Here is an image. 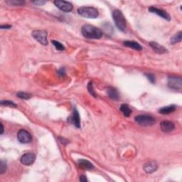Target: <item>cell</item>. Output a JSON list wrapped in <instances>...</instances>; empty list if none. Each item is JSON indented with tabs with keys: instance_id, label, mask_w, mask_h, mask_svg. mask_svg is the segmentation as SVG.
I'll return each mask as SVG.
<instances>
[{
	"instance_id": "30bf717a",
	"label": "cell",
	"mask_w": 182,
	"mask_h": 182,
	"mask_svg": "<svg viewBox=\"0 0 182 182\" xmlns=\"http://www.w3.org/2000/svg\"><path fill=\"white\" fill-rule=\"evenodd\" d=\"M149 12H152V13L156 14V15H158V16H161V18L167 20V21H170L171 20L170 15L163 9L156 8V7H151L149 8Z\"/></svg>"
},
{
	"instance_id": "7a4b0ae2",
	"label": "cell",
	"mask_w": 182,
	"mask_h": 182,
	"mask_svg": "<svg viewBox=\"0 0 182 182\" xmlns=\"http://www.w3.org/2000/svg\"><path fill=\"white\" fill-rule=\"evenodd\" d=\"M112 14H113V19L116 26L120 31H124L126 29V20L123 12L119 9H114Z\"/></svg>"
},
{
	"instance_id": "e0dca14e",
	"label": "cell",
	"mask_w": 182,
	"mask_h": 182,
	"mask_svg": "<svg viewBox=\"0 0 182 182\" xmlns=\"http://www.w3.org/2000/svg\"><path fill=\"white\" fill-rule=\"evenodd\" d=\"M123 44L126 47L137 50V51H141V50H142V47L141 45L138 43H137V42L135 41H124Z\"/></svg>"
},
{
	"instance_id": "4dcf8cb0",
	"label": "cell",
	"mask_w": 182,
	"mask_h": 182,
	"mask_svg": "<svg viewBox=\"0 0 182 182\" xmlns=\"http://www.w3.org/2000/svg\"><path fill=\"white\" fill-rule=\"evenodd\" d=\"M80 181L82 182H86V181H88V179H86V177L85 176H81V177H80Z\"/></svg>"
},
{
	"instance_id": "9c48e42d",
	"label": "cell",
	"mask_w": 182,
	"mask_h": 182,
	"mask_svg": "<svg viewBox=\"0 0 182 182\" xmlns=\"http://www.w3.org/2000/svg\"><path fill=\"white\" fill-rule=\"evenodd\" d=\"M35 159H36V155L34 153L29 152L24 154L21 156L20 161L25 166H29L34 162Z\"/></svg>"
},
{
	"instance_id": "ffe728a7",
	"label": "cell",
	"mask_w": 182,
	"mask_h": 182,
	"mask_svg": "<svg viewBox=\"0 0 182 182\" xmlns=\"http://www.w3.org/2000/svg\"><path fill=\"white\" fill-rule=\"evenodd\" d=\"M182 39V32L179 31L177 34H176L171 39V44H174L176 43H179L181 41Z\"/></svg>"
},
{
	"instance_id": "277c9868",
	"label": "cell",
	"mask_w": 182,
	"mask_h": 182,
	"mask_svg": "<svg viewBox=\"0 0 182 182\" xmlns=\"http://www.w3.org/2000/svg\"><path fill=\"white\" fill-rule=\"evenodd\" d=\"M33 38L36 40L44 46L48 45V39H47V32L45 30H35L31 33Z\"/></svg>"
},
{
	"instance_id": "f1b7e54d",
	"label": "cell",
	"mask_w": 182,
	"mask_h": 182,
	"mask_svg": "<svg viewBox=\"0 0 182 182\" xmlns=\"http://www.w3.org/2000/svg\"><path fill=\"white\" fill-rule=\"evenodd\" d=\"M58 76H65V74H66V71H65V68H61V69H60L59 71H58Z\"/></svg>"
},
{
	"instance_id": "5b68a950",
	"label": "cell",
	"mask_w": 182,
	"mask_h": 182,
	"mask_svg": "<svg viewBox=\"0 0 182 182\" xmlns=\"http://www.w3.org/2000/svg\"><path fill=\"white\" fill-rule=\"evenodd\" d=\"M135 121L137 123L140 124L142 126H151L155 123V119L150 115L148 114H141L135 117Z\"/></svg>"
},
{
	"instance_id": "d4e9b609",
	"label": "cell",
	"mask_w": 182,
	"mask_h": 182,
	"mask_svg": "<svg viewBox=\"0 0 182 182\" xmlns=\"http://www.w3.org/2000/svg\"><path fill=\"white\" fill-rule=\"evenodd\" d=\"M7 2L12 5H15V6H21L24 4V2L20 1V0H12V1H7Z\"/></svg>"
},
{
	"instance_id": "52a82bcc",
	"label": "cell",
	"mask_w": 182,
	"mask_h": 182,
	"mask_svg": "<svg viewBox=\"0 0 182 182\" xmlns=\"http://www.w3.org/2000/svg\"><path fill=\"white\" fill-rule=\"evenodd\" d=\"M168 86L174 90H181L182 88V79L180 77L170 76L168 78Z\"/></svg>"
},
{
	"instance_id": "1f68e13d",
	"label": "cell",
	"mask_w": 182,
	"mask_h": 182,
	"mask_svg": "<svg viewBox=\"0 0 182 182\" xmlns=\"http://www.w3.org/2000/svg\"><path fill=\"white\" fill-rule=\"evenodd\" d=\"M60 139V140H61V142L62 143V144H67L68 142V141L66 140V139H65L64 138H59Z\"/></svg>"
},
{
	"instance_id": "83f0119b",
	"label": "cell",
	"mask_w": 182,
	"mask_h": 182,
	"mask_svg": "<svg viewBox=\"0 0 182 182\" xmlns=\"http://www.w3.org/2000/svg\"><path fill=\"white\" fill-rule=\"evenodd\" d=\"M31 2L34 4L36 5V6H42V5H43V4L46 3V1H42V0H41V1H33V2Z\"/></svg>"
},
{
	"instance_id": "f546056e",
	"label": "cell",
	"mask_w": 182,
	"mask_h": 182,
	"mask_svg": "<svg viewBox=\"0 0 182 182\" xmlns=\"http://www.w3.org/2000/svg\"><path fill=\"white\" fill-rule=\"evenodd\" d=\"M0 28L2 29H9L12 28V26L11 25H2Z\"/></svg>"
},
{
	"instance_id": "484cf974",
	"label": "cell",
	"mask_w": 182,
	"mask_h": 182,
	"mask_svg": "<svg viewBox=\"0 0 182 182\" xmlns=\"http://www.w3.org/2000/svg\"><path fill=\"white\" fill-rule=\"evenodd\" d=\"M6 170H7L6 162L3 160H2L1 162H0V174H3L5 171H6Z\"/></svg>"
},
{
	"instance_id": "44dd1931",
	"label": "cell",
	"mask_w": 182,
	"mask_h": 182,
	"mask_svg": "<svg viewBox=\"0 0 182 182\" xmlns=\"http://www.w3.org/2000/svg\"><path fill=\"white\" fill-rule=\"evenodd\" d=\"M16 96H18L19 98L24 100H28L29 98H31V95L27 93H25V92H19V93L16 94Z\"/></svg>"
},
{
	"instance_id": "603a6c76",
	"label": "cell",
	"mask_w": 182,
	"mask_h": 182,
	"mask_svg": "<svg viewBox=\"0 0 182 182\" xmlns=\"http://www.w3.org/2000/svg\"><path fill=\"white\" fill-rule=\"evenodd\" d=\"M88 90L90 94H91V96H93L94 98H97V95L96 93V92H95V91H94L93 83H92V82H90V83H88Z\"/></svg>"
},
{
	"instance_id": "4fadbf2b",
	"label": "cell",
	"mask_w": 182,
	"mask_h": 182,
	"mask_svg": "<svg viewBox=\"0 0 182 182\" xmlns=\"http://www.w3.org/2000/svg\"><path fill=\"white\" fill-rule=\"evenodd\" d=\"M158 168L157 164L154 161H149V162L144 164V170L146 173L152 174L156 171Z\"/></svg>"
},
{
	"instance_id": "8fae6325",
	"label": "cell",
	"mask_w": 182,
	"mask_h": 182,
	"mask_svg": "<svg viewBox=\"0 0 182 182\" xmlns=\"http://www.w3.org/2000/svg\"><path fill=\"white\" fill-rule=\"evenodd\" d=\"M68 120L71 123L74 124L76 128H81V119H80L78 111L77 110L76 108L73 109V114H72V115L71 117H69L68 118Z\"/></svg>"
},
{
	"instance_id": "2e32d148",
	"label": "cell",
	"mask_w": 182,
	"mask_h": 182,
	"mask_svg": "<svg viewBox=\"0 0 182 182\" xmlns=\"http://www.w3.org/2000/svg\"><path fill=\"white\" fill-rule=\"evenodd\" d=\"M78 165L80 167L86 170H91V169H94L93 164L86 159H80L78 161Z\"/></svg>"
},
{
	"instance_id": "d6986e66",
	"label": "cell",
	"mask_w": 182,
	"mask_h": 182,
	"mask_svg": "<svg viewBox=\"0 0 182 182\" xmlns=\"http://www.w3.org/2000/svg\"><path fill=\"white\" fill-rule=\"evenodd\" d=\"M120 110L123 112L124 115L125 117H129L132 113V110L129 108V107L127 104H123L120 106Z\"/></svg>"
},
{
	"instance_id": "6da1fadb",
	"label": "cell",
	"mask_w": 182,
	"mask_h": 182,
	"mask_svg": "<svg viewBox=\"0 0 182 182\" xmlns=\"http://www.w3.org/2000/svg\"><path fill=\"white\" fill-rule=\"evenodd\" d=\"M82 34L88 39H99L103 36V32L100 29L90 24H86L81 29Z\"/></svg>"
},
{
	"instance_id": "7c38bea8",
	"label": "cell",
	"mask_w": 182,
	"mask_h": 182,
	"mask_svg": "<svg viewBox=\"0 0 182 182\" xmlns=\"http://www.w3.org/2000/svg\"><path fill=\"white\" fill-rule=\"evenodd\" d=\"M161 130L164 133H171L174 129V124L170 121H162L160 124Z\"/></svg>"
},
{
	"instance_id": "5bb4252c",
	"label": "cell",
	"mask_w": 182,
	"mask_h": 182,
	"mask_svg": "<svg viewBox=\"0 0 182 182\" xmlns=\"http://www.w3.org/2000/svg\"><path fill=\"white\" fill-rule=\"evenodd\" d=\"M107 94L110 98L112 100H118L119 98V95L118 91V90L113 87H109V88L107 89Z\"/></svg>"
},
{
	"instance_id": "8992f818",
	"label": "cell",
	"mask_w": 182,
	"mask_h": 182,
	"mask_svg": "<svg viewBox=\"0 0 182 182\" xmlns=\"http://www.w3.org/2000/svg\"><path fill=\"white\" fill-rule=\"evenodd\" d=\"M17 139L21 144H28L32 141V137L29 132L25 129H20L17 133Z\"/></svg>"
},
{
	"instance_id": "7402d4cb",
	"label": "cell",
	"mask_w": 182,
	"mask_h": 182,
	"mask_svg": "<svg viewBox=\"0 0 182 182\" xmlns=\"http://www.w3.org/2000/svg\"><path fill=\"white\" fill-rule=\"evenodd\" d=\"M52 44H54L55 48H56L57 50H58V51H63V50H65L64 46L62 44L60 43L59 41H54H54H52Z\"/></svg>"
},
{
	"instance_id": "ac0fdd59",
	"label": "cell",
	"mask_w": 182,
	"mask_h": 182,
	"mask_svg": "<svg viewBox=\"0 0 182 182\" xmlns=\"http://www.w3.org/2000/svg\"><path fill=\"white\" fill-rule=\"evenodd\" d=\"M176 108V106L172 105H169L166 107H164V108H161L159 110V112L162 114H169L175 111Z\"/></svg>"
},
{
	"instance_id": "3957f363",
	"label": "cell",
	"mask_w": 182,
	"mask_h": 182,
	"mask_svg": "<svg viewBox=\"0 0 182 182\" xmlns=\"http://www.w3.org/2000/svg\"><path fill=\"white\" fill-rule=\"evenodd\" d=\"M78 13L87 19H96L98 16L99 12L97 9L91 7H81L78 9Z\"/></svg>"
},
{
	"instance_id": "cb8c5ba5",
	"label": "cell",
	"mask_w": 182,
	"mask_h": 182,
	"mask_svg": "<svg viewBox=\"0 0 182 182\" xmlns=\"http://www.w3.org/2000/svg\"><path fill=\"white\" fill-rule=\"evenodd\" d=\"M1 105H2L12 107V108H16V105L15 104L14 102L9 101V100H2L1 101Z\"/></svg>"
},
{
	"instance_id": "ba28073f",
	"label": "cell",
	"mask_w": 182,
	"mask_h": 182,
	"mask_svg": "<svg viewBox=\"0 0 182 182\" xmlns=\"http://www.w3.org/2000/svg\"><path fill=\"white\" fill-rule=\"evenodd\" d=\"M54 4L56 5V7L61 10L62 12H70L73 9V5H72L70 2L66 1H61V0H56L54 1Z\"/></svg>"
},
{
	"instance_id": "9a60e30c",
	"label": "cell",
	"mask_w": 182,
	"mask_h": 182,
	"mask_svg": "<svg viewBox=\"0 0 182 182\" xmlns=\"http://www.w3.org/2000/svg\"><path fill=\"white\" fill-rule=\"evenodd\" d=\"M149 45H150V46L152 48L154 51L158 54H164L167 52V50L164 48V46H162L160 44H157L156 42L152 41L149 43Z\"/></svg>"
},
{
	"instance_id": "4316f807",
	"label": "cell",
	"mask_w": 182,
	"mask_h": 182,
	"mask_svg": "<svg viewBox=\"0 0 182 182\" xmlns=\"http://www.w3.org/2000/svg\"><path fill=\"white\" fill-rule=\"evenodd\" d=\"M145 76H147V78H148V80L151 82V83H154V82H155V77H154L153 74L148 73V74H145Z\"/></svg>"
},
{
	"instance_id": "d6a6232c",
	"label": "cell",
	"mask_w": 182,
	"mask_h": 182,
	"mask_svg": "<svg viewBox=\"0 0 182 182\" xmlns=\"http://www.w3.org/2000/svg\"><path fill=\"white\" fill-rule=\"evenodd\" d=\"M0 125H1V128H2V130H1V133H0V134H2L4 133V127H3V124H2V123L0 124Z\"/></svg>"
}]
</instances>
